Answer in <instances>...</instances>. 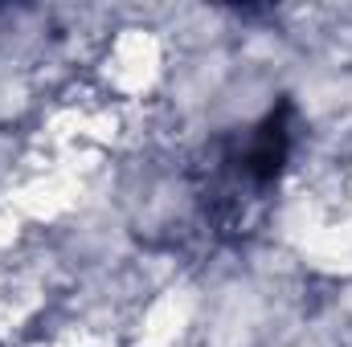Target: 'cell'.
I'll use <instances>...</instances> for the list:
<instances>
[{
  "label": "cell",
  "mask_w": 352,
  "mask_h": 347,
  "mask_svg": "<svg viewBox=\"0 0 352 347\" xmlns=\"http://www.w3.org/2000/svg\"><path fill=\"white\" fill-rule=\"evenodd\" d=\"M291 119H295V106L283 98L254 127L217 143V160L209 172V200L226 229L246 225V208L278 184L291 160V143H295Z\"/></svg>",
  "instance_id": "obj_1"
}]
</instances>
